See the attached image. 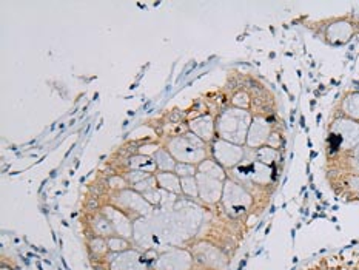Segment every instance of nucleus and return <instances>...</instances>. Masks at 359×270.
<instances>
[{
    "mask_svg": "<svg viewBox=\"0 0 359 270\" xmlns=\"http://www.w3.org/2000/svg\"><path fill=\"white\" fill-rule=\"evenodd\" d=\"M196 259L189 250H175L156 259V270H193Z\"/></svg>",
    "mask_w": 359,
    "mask_h": 270,
    "instance_id": "f257e3e1",
    "label": "nucleus"
},
{
    "mask_svg": "<svg viewBox=\"0 0 359 270\" xmlns=\"http://www.w3.org/2000/svg\"><path fill=\"white\" fill-rule=\"evenodd\" d=\"M108 270H150L148 259L142 253L127 250L122 253H114V258L110 259Z\"/></svg>",
    "mask_w": 359,
    "mask_h": 270,
    "instance_id": "f03ea898",
    "label": "nucleus"
},
{
    "mask_svg": "<svg viewBox=\"0 0 359 270\" xmlns=\"http://www.w3.org/2000/svg\"><path fill=\"white\" fill-rule=\"evenodd\" d=\"M344 112L350 118L359 119V93H355V95H350L348 97H346Z\"/></svg>",
    "mask_w": 359,
    "mask_h": 270,
    "instance_id": "7ed1b4c3",
    "label": "nucleus"
},
{
    "mask_svg": "<svg viewBox=\"0 0 359 270\" xmlns=\"http://www.w3.org/2000/svg\"><path fill=\"white\" fill-rule=\"evenodd\" d=\"M2 270H15V269H14V267H11V266H6L5 262H4V264H2Z\"/></svg>",
    "mask_w": 359,
    "mask_h": 270,
    "instance_id": "20e7f679",
    "label": "nucleus"
}]
</instances>
